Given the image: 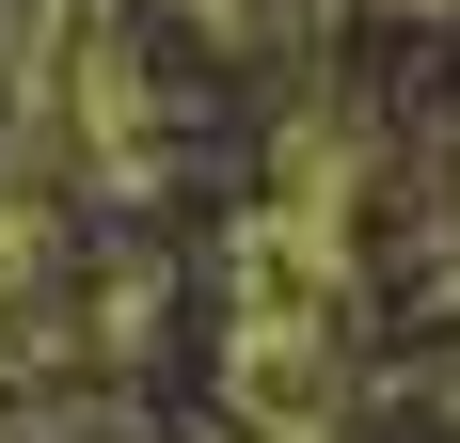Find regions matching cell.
Returning a JSON list of instances; mask_svg holds the SVG:
<instances>
[{
    "label": "cell",
    "instance_id": "cell-1",
    "mask_svg": "<svg viewBox=\"0 0 460 443\" xmlns=\"http://www.w3.org/2000/svg\"><path fill=\"white\" fill-rule=\"evenodd\" d=\"M381 16H460V0H381Z\"/></svg>",
    "mask_w": 460,
    "mask_h": 443
}]
</instances>
